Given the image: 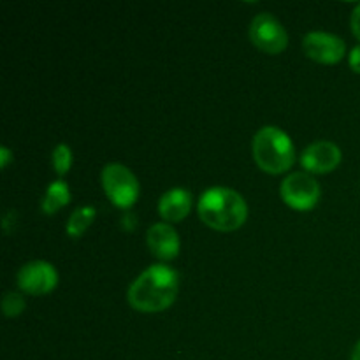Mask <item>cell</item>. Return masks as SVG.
Wrapping results in <instances>:
<instances>
[{"mask_svg":"<svg viewBox=\"0 0 360 360\" xmlns=\"http://www.w3.org/2000/svg\"><path fill=\"white\" fill-rule=\"evenodd\" d=\"M178 288V273L164 264H155L132 281L127 299L137 311L158 313L176 301Z\"/></svg>","mask_w":360,"mask_h":360,"instance_id":"1","label":"cell"},{"mask_svg":"<svg viewBox=\"0 0 360 360\" xmlns=\"http://www.w3.org/2000/svg\"><path fill=\"white\" fill-rule=\"evenodd\" d=\"M197 211L207 227L221 232L236 231L248 217V206L241 193L224 186L206 190L200 195Z\"/></svg>","mask_w":360,"mask_h":360,"instance_id":"2","label":"cell"},{"mask_svg":"<svg viewBox=\"0 0 360 360\" xmlns=\"http://www.w3.org/2000/svg\"><path fill=\"white\" fill-rule=\"evenodd\" d=\"M252 150L257 165L269 174L288 171L295 160V148L290 137L276 127H262L253 137Z\"/></svg>","mask_w":360,"mask_h":360,"instance_id":"3","label":"cell"},{"mask_svg":"<svg viewBox=\"0 0 360 360\" xmlns=\"http://www.w3.org/2000/svg\"><path fill=\"white\" fill-rule=\"evenodd\" d=\"M102 186L105 190V195L109 197L112 204L118 207H130L137 200L139 195V183L137 178L132 174L130 169H127L122 164H108L102 169Z\"/></svg>","mask_w":360,"mask_h":360,"instance_id":"4","label":"cell"},{"mask_svg":"<svg viewBox=\"0 0 360 360\" xmlns=\"http://www.w3.org/2000/svg\"><path fill=\"white\" fill-rule=\"evenodd\" d=\"M281 199L290 207L308 211L320 199V185L309 172H294L287 176L280 186Z\"/></svg>","mask_w":360,"mask_h":360,"instance_id":"5","label":"cell"},{"mask_svg":"<svg viewBox=\"0 0 360 360\" xmlns=\"http://www.w3.org/2000/svg\"><path fill=\"white\" fill-rule=\"evenodd\" d=\"M250 41L262 51L276 55L288 44V35L283 25L269 13H260L250 25Z\"/></svg>","mask_w":360,"mask_h":360,"instance_id":"6","label":"cell"},{"mask_svg":"<svg viewBox=\"0 0 360 360\" xmlns=\"http://www.w3.org/2000/svg\"><path fill=\"white\" fill-rule=\"evenodd\" d=\"M58 283V273L44 260H32L18 271V285L30 295L49 294Z\"/></svg>","mask_w":360,"mask_h":360,"instance_id":"7","label":"cell"},{"mask_svg":"<svg viewBox=\"0 0 360 360\" xmlns=\"http://www.w3.org/2000/svg\"><path fill=\"white\" fill-rule=\"evenodd\" d=\"M302 49L315 62L336 63L345 56L347 46L343 39L329 32H309L302 39Z\"/></svg>","mask_w":360,"mask_h":360,"instance_id":"8","label":"cell"},{"mask_svg":"<svg viewBox=\"0 0 360 360\" xmlns=\"http://www.w3.org/2000/svg\"><path fill=\"white\" fill-rule=\"evenodd\" d=\"M341 162V150L338 144L330 141H316L309 144L301 155L302 167L308 169L309 172H330L340 165Z\"/></svg>","mask_w":360,"mask_h":360,"instance_id":"9","label":"cell"},{"mask_svg":"<svg viewBox=\"0 0 360 360\" xmlns=\"http://www.w3.org/2000/svg\"><path fill=\"white\" fill-rule=\"evenodd\" d=\"M146 241L151 253L162 260H172L179 253V236L169 224H155L148 229Z\"/></svg>","mask_w":360,"mask_h":360,"instance_id":"10","label":"cell"},{"mask_svg":"<svg viewBox=\"0 0 360 360\" xmlns=\"http://www.w3.org/2000/svg\"><path fill=\"white\" fill-rule=\"evenodd\" d=\"M192 210V195L185 188H172L158 200V213L167 221H181Z\"/></svg>","mask_w":360,"mask_h":360,"instance_id":"11","label":"cell"},{"mask_svg":"<svg viewBox=\"0 0 360 360\" xmlns=\"http://www.w3.org/2000/svg\"><path fill=\"white\" fill-rule=\"evenodd\" d=\"M69 200H70L69 185H67L65 181H62V179H58V181H53L51 185L48 186L44 199H42L41 207L46 214H53L56 213L60 207L67 206Z\"/></svg>","mask_w":360,"mask_h":360,"instance_id":"12","label":"cell"},{"mask_svg":"<svg viewBox=\"0 0 360 360\" xmlns=\"http://www.w3.org/2000/svg\"><path fill=\"white\" fill-rule=\"evenodd\" d=\"M95 218V207L94 206H81L74 211L67 220V234L70 238H79L84 231L91 225Z\"/></svg>","mask_w":360,"mask_h":360,"instance_id":"13","label":"cell"},{"mask_svg":"<svg viewBox=\"0 0 360 360\" xmlns=\"http://www.w3.org/2000/svg\"><path fill=\"white\" fill-rule=\"evenodd\" d=\"M51 160H53V169L58 176H63L69 172L70 165H72V151L67 144H58V146L53 150L51 155Z\"/></svg>","mask_w":360,"mask_h":360,"instance_id":"14","label":"cell"},{"mask_svg":"<svg viewBox=\"0 0 360 360\" xmlns=\"http://www.w3.org/2000/svg\"><path fill=\"white\" fill-rule=\"evenodd\" d=\"M25 309L23 295L16 292H7L2 299V311L6 316H18Z\"/></svg>","mask_w":360,"mask_h":360,"instance_id":"15","label":"cell"},{"mask_svg":"<svg viewBox=\"0 0 360 360\" xmlns=\"http://www.w3.org/2000/svg\"><path fill=\"white\" fill-rule=\"evenodd\" d=\"M352 32L360 41V4L355 6L354 13H352Z\"/></svg>","mask_w":360,"mask_h":360,"instance_id":"16","label":"cell"},{"mask_svg":"<svg viewBox=\"0 0 360 360\" xmlns=\"http://www.w3.org/2000/svg\"><path fill=\"white\" fill-rule=\"evenodd\" d=\"M350 67L355 72L360 74V44L355 46L350 53Z\"/></svg>","mask_w":360,"mask_h":360,"instance_id":"17","label":"cell"},{"mask_svg":"<svg viewBox=\"0 0 360 360\" xmlns=\"http://www.w3.org/2000/svg\"><path fill=\"white\" fill-rule=\"evenodd\" d=\"M9 160H11V151L7 150L6 146H2L0 148V165L6 169L7 164H9Z\"/></svg>","mask_w":360,"mask_h":360,"instance_id":"18","label":"cell"},{"mask_svg":"<svg viewBox=\"0 0 360 360\" xmlns=\"http://www.w3.org/2000/svg\"><path fill=\"white\" fill-rule=\"evenodd\" d=\"M350 360H360V341H359L357 345H355V347H354V350H352Z\"/></svg>","mask_w":360,"mask_h":360,"instance_id":"19","label":"cell"}]
</instances>
